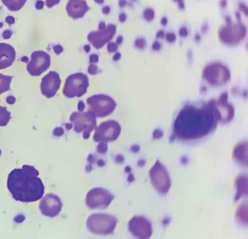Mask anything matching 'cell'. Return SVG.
Listing matches in <instances>:
<instances>
[{"mask_svg": "<svg viewBox=\"0 0 248 239\" xmlns=\"http://www.w3.org/2000/svg\"><path fill=\"white\" fill-rule=\"evenodd\" d=\"M220 120V114L215 104L210 103L202 108L186 105L175 120L174 133L181 140L202 138L214 130Z\"/></svg>", "mask_w": 248, "mask_h": 239, "instance_id": "1", "label": "cell"}, {"mask_svg": "<svg viewBox=\"0 0 248 239\" xmlns=\"http://www.w3.org/2000/svg\"><path fill=\"white\" fill-rule=\"evenodd\" d=\"M39 171L33 166L24 165L15 169L8 175L7 186L16 201L35 202L43 198L45 186L38 177Z\"/></svg>", "mask_w": 248, "mask_h": 239, "instance_id": "2", "label": "cell"}, {"mask_svg": "<svg viewBox=\"0 0 248 239\" xmlns=\"http://www.w3.org/2000/svg\"><path fill=\"white\" fill-rule=\"evenodd\" d=\"M247 28L242 23L232 22L229 18H226V24L218 30V38L225 45L235 46L245 40Z\"/></svg>", "mask_w": 248, "mask_h": 239, "instance_id": "3", "label": "cell"}, {"mask_svg": "<svg viewBox=\"0 0 248 239\" xmlns=\"http://www.w3.org/2000/svg\"><path fill=\"white\" fill-rule=\"evenodd\" d=\"M89 87L88 76L82 73L74 74L66 79L63 93L66 98H79L85 95Z\"/></svg>", "mask_w": 248, "mask_h": 239, "instance_id": "4", "label": "cell"}, {"mask_svg": "<svg viewBox=\"0 0 248 239\" xmlns=\"http://www.w3.org/2000/svg\"><path fill=\"white\" fill-rule=\"evenodd\" d=\"M116 220L106 214H91L87 220L88 230L93 234L108 235L115 228Z\"/></svg>", "mask_w": 248, "mask_h": 239, "instance_id": "5", "label": "cell"}, {"mask_svg": "<svg viewBox=\"0 0 248 239\" xmlns=\"http://www.w3.org/2000/svg\"><path fill=\"white\" fill-rule=\"evenodd\" d=\"M90 112L95 117H105L115 109L116 103L112 98L105 95H96L87 100Z\"/></svg>", "mask_w": 248, "mask_h": 239, "instance_id": "6", "label": "cell"}, {"mask_svg": "<svg viewBox=\"0 0 248 239\" xmlns=\"http://www.w3.org/2000/svg\"><path fill=\"white\" fill-rule=\"evenodd\" d=\"M70 121L73 124L74 131L83 133L85 139L89 138L91 132L96 127V119L90 111L74 112L71 115Z\"/></svg>", "mask_w": 248, "mask_h": 239, "instance_id": "7", "label": "cell"}, {"mask_svg": "<svg viewBox=\"0 0 248 239\" xmlns=\"http://www.w3.org/2000/svg\"><path fill=\"white\" fill-rule=\"evenodd\" d=\"M203 76L212 85H220L230 79V72L220 63H212L204 68Z\"/></svg>", "mask_w": 248, "mask_h": 239, "instance_id": "8", "label": "cell"}, {"mask_svg": "<svg viewBox=\"0 0 248 239\" xmlns=\"http://www.w3.org/2000/svg\"><path fill=\"white\" fill-rule=\"evenodd\" d=\"M121 127L117 121L109 120L101 123L93 136V140L98 143H107L115 140L120 135Z\"/></svg>", "mask_w": 248, "mask_h": 239, "instance_id": "9", "label": "cell"}, {"mask_svg": "<svg viewBox=\"0 0 248 239\" xmlns=\"http://www.w3.org/2000/svg\"><path fill=\"white\" fill-rule=\"evenodd\" d=\"M113 195L104 188H95L88 193L85 198L87 207L91 209H106L113 199Z\"/></svg>", "mask_w": 248, "mask_h": 239, "instance_id": "10", "label": "cell"}, {"mask_svg": "<svg viewBox=\"0 0 248 239\" xmlns=\"http://www.w3.org/2000/svg\"><path fill=\"white\" fill-rule=\"evenodd\" d=\"M50 66V56L44 51H35L31 54V61L27 65V71L33 76H40Z\"/></svg>", "mask_w": 248, "mask_h": 239, "instance_id": "11", "label": "cell"}, {"mask_svg": "<svg viewBox=\"0 0 248 239\" xmlns=\"http://www.w3.org/2000/svg\"><path fill=\"white\" fill-rule=\"evenodd\" d=\"M151 179L155 188L161 194H166L170 187V179L166 169L159 162L154 165L150 171Z\"/></svg>", "mask_w": 248, "mask_h": 239, "instance_id": "12", "label": "cell"}, {"mask_svg": "<svg viewBox=\"0 0 248 239\" xmlns=\"http://www.w3.org/2000/svg\"><path fill=\"white\" fill-rule=\"evenodd\" d=\"M62 207L63 204L60 197L56 194H48L42 198L39 208L46 217H55L60 214Z\"/></svg>", "mask_w": 248, "mask_h": 239, "instance_id": "13", "label": "cell"}, {"mask_svg": "<svg viewBox=\"0 0 248 239\" xmlns=\"http://www.w3.org/2000/svg\"><path fill=\"white\" fill-rule=\"evenodd\" d=\"M116 32L117 27L114 24H108L105 30L90 33L88 40L95 48L100 49L112 40Z\"/></svg>", "mask_w": 248, "mask_h": 239, "instance_id": "14", "label": "cell"}, {"mask_svg": "<svg viewBox=\"0 0 248 239\" xmlns=\"http://www.w3.org/2000/svg\"><path fill=\"white\" fill-rule=\"evenodd\" d=\"M62 79L56 72H50L42 79L40 89L43 95L47 98L54 97L61 87Z\"/></svg>", "mask_w": 248, "mask_h": 239, "instance_id": "15", "label": "cell"}, {"mask_svg": "<svg viewBox=\"0 0 248 239\" xmlns=\"http://www.w3.org/2000/svg\"><path fill=\"white\" fill-rule=\"evenodd\" d=\"M89 10L85 0H69L66 5V11L69 17L73 19L82 18Z\"/></svg>", "mask_w": 248, "mask_h": 239, "instance_id": "16", "label": "cell"}, {"mask_svg": "<svg viewBox=\"0 0 248 239\" xmlns=\"http://www.w3.org/2000/svg\"><path fill=\"white\" fill-rule=\"evenodd\" d=\"M15 49L6 43H0V70L12 66L15 61Z\"/></svg>", "mask_w": 248, "mask_h": 239, "instance_id": "17", "label": "cell"}, {"mask_svg": "<svg viewBox=\"0 0 248 239\" xmlns=\"http://www.w3.org/2000/svg\"><path fill=\"white\" fill-rule=\"evenodd\" d=\"M247 143H240L236 146V149H234L233 151V158L235 160L237 161L238 162L241 163L247 164L248 162V153H247Z\"/></svg>", "mask_w": 248, "mask_h": 239, "instance_id": "18", "label": "cell"}, {"mask_svg": "<svg viewBox=\"0 0 248 239\" xmlns=\"http://www.w3.org/2000/svg\"><path fill=\"white\" fill-rule=\"evenodd\" d=\"M2 2L9 11H18L24 6L27 0H2Z\"/></svg>", "mask_w": 248, "mask_h": 239, "instance_id": "19", "label": "cell"}, {"mask_svg": "<svg viewBox=\"0 0 248 239\" xmlns=\"http://www.w3.org/2000/svg\"><path fill=\"white\" fill-rule=\"evenodd\" d=\"M12 79V76H5L0 74V95L10 90Z\"/></svg>", "mask_w": 248, "mask_h": 239, "instance_id": "20", "label": "cell"}, {"mask_svg": "<svg viewBox=\"0 0 248 239\" xmlns=\"http://www.w3.org/2000/svg\"><path fill=\"white\" fill-rule=\"evenodd\" d=\"M11 119V114L5 107L0 106V127H5Z\"/></svg>", "mask_w": 248, "mask_h": 239, "instance_id": "21", "label": "cell"}, {"mask_svg": "<svg viewBox=\"0 0 248 239\" xmlns=\"http://www.w3.org/2000/svg\"><path fill=\"white\" fill-rule=\"evenodd\" d=\"M143 17L148 22L153 21L155 18V12L152 8H148L143 11Z\"/></svg>", "mask_w": 248, "mask_h": 239, "instance_id": "22", "label": "cell"}, {"mask_svg": "<svg viewBox=\"0 0 248 239\" xmlns=\"http://www.w3.org/2000/svg\"><path fill=\"white\" fill-rule=\"evenodd\" d=\"M135 46L136 48L140 49V50H143L146 48V41L144 38H138L137 40L135 41Z\"/></svg>", "mask_w": 248, "mask_h": 239, "instance_id": "23", "label": "cell"}, {"mask_svg": "<svg viewBox=\"0 0 248 239\" xmlns=\"http://www.w3.org/2000/svg\"><path fill=\"white\" fill-rule=\"evenodd\" d=\"M107 149H108L107 143H100L97 148V150L100 153H105L107 151Z\"/></svg>", "mask_w": 248, "mask_h": 239, "instance_id": "24", "label": "cell"}, {"mask_svg": "<svg viewBox=\"0 0 248 239\" xmlns=\"http://www.w3.org/2000/svg\"><path fill=\"white\" fill-rule=\"evenodd\" d=\"M107 50L109 53H116L118 50V45L115 43H108L107 45Z\"/></svg>", "mask_w": 248, "mask_h": 239, "instance_id": "25", "label": "cell"}, {"mask_svg": "<svg viewBox=\"0 0 248 239\" xmlns=\"http://www.w3.org/2000/svg\"><path fill=\"white\" fill-rule=\"evenodd\" d=\"M165 39L169 43H172L176 40V36L174 33L169 32L165 34Z\"/></svg>", "mask_w": 248, "mask_h": 239, "instance_id": "26", "label": "cell"}, {"mask_svg": "<svg viewBox=\"0 0 248 239\" xmlns=\"http://www.w3.org/2000/svg\"><path fill=\"white\" fill-rule=\"evenodd\" d=\"M60 2L61 0H46V5L47 8H51L55 5H58Z\"/></svg>", "mask_w": 248, "mask_h": 239, "instance_id": "27", "label": "cell"}, {"mask_svg": "<svg viewBox=\"0 0 248 239\" xmlns=\"http://www.w3.org/2000/svg\"><path fill=\"white\" fill-rule=\"evenodd\" d=\"M178 34H179L180 37H186L188 34V30L186 27H181L178 31Z\"/></svg>", "mask_w": 248, "mask_h": 239, "instance_id": "28", "label": "cell"}, {"mask_svg": "<svg viewBox=\"0 0 248 239\" xmlns=\"http://www.w3.org/2000/svg\"><path fill=\"white\" fill-rule=\"evenodd\" d=\"M97 71H98V67L95 66V65H91L89 68H88V72H89L91 75H95V74L97 73Z\"/></svg>", "mask_w": 248, "mask_h": 239, "instance_id": "29", "label": "cell"}, {"mask_svg": "<svg viewBox=\"0 0 248 239\" xmlns=\"http://www.w3.org/2000/svg\"><path fill=\"white\" fill-rule=\"evenodd\" d=\"M12 34L13 32L11 30H5V31H4V32L2 33V37H3V38L5 39V40H8V39L11 38Z\"/></svg>", "mask_w": 248, "mask_h": 239, "instance_id": "30", "label": "cell"}, {"mask_svg": "<svg viewBox=\"0 0 248 239\" xmlns=\"http://www.w3.org/2000/svg\"><path fill=\"white\" fill-rule=\"evenodd\" d=\"M98 61V56L96 54H93L90 56V62L92 63H96Z\"/></svg>", "mask_w": 248, "mask_h": 239, "instance_id": "31", "label": "cell"}, {"mask_svg": "<svg viewBox=\"0 0 248 239\" xmlns=\"http://www.w3.org/2000/svg\"><path fill=\"white\" fill-rule=\"evenodd\" d=\"M162 134H163V133H162L160 130H156L154 132L153 137L156 139L160 138V137H162Z\"/></svg>", "mask_w": 248, "mask_h": 239, "instance_id": "32", "label": "cell"}, {"mask_svg": "<svg viewBox=\"0 0 248 239\" xmlns=\"http://www.w3.org/2000/svg\"><path fill=\"white\" fill-rule=\"evenodd\" d=\"M45 3L43 1H41V0H38L37 2H36L35 8L37 10H42L43 8H44Z\"/></svg>", "mask_w": 248, "mask_h": 239, "instance_id": "33", "label": "cell"}, {"mask_svg": "<svg viewBox=\"0 0 248 239\" xmlns=\"http://www.w3.org/2000/svg\"><path fill=\"white\" fill-rule=\"evenodd\" d=\"M161 47H162V46H161L160 43L158 41L155 42L153 45H152V49L155 50V51H158V50H160Z\"/></svg>", "mask_w": 248, "mask_h": 239, "instance_id": "34", "label": "cell"}, {"mask_svg": "<svg viewBox=\"0 0 248 239\" xmlns=\"http://www.w3.org/2000/svg\"><path fill=\"white\" fill-rule=\"evenodd\" d=\"M174 2L178 4V8L181 10H184L185 8V4H184V0H173Z\"/></svg>", "mask_w": 248, "mask_h": 239, "instance_id": "35", "label": "cell"}, {"mask_svg": "<svg viewBox=\"0 0 248 239\" xmlns=\"http://www.w3.org/2000/svg\"><path fill=\"white\" fill-rule=\"evenodd\" d=\"M126 20H127V15H126L125 14L123 13V14H120V15H119V21H120V22H125Z\"/></svg>", "mask_w": 248, "mask_h": 239, "instance_id": "36", "label": "cell"}, {"mask_svg": "<svg viewBox=\"0 0 248 239\" xmlns=\"http://www.w3.org/2000/svg\"><path fill=\"white\" fill-rule=\"evenodd\" d=\"M5 21H6L9 25H12V24H14V23H15V18H14V17L10 15V16L7 17Z\"/></svg>", "mask_w": 248, "mask_h": 239, "instance_id": "37", "label": "cell"}, {"mask_svg": "<svg viewBox=\"0 0 248 239\" xmlns=\"http://www.w3.org/2000/svg\"><path fill=\"white\" fill-rule=\"evenodd\" d=\"M53 49H54L55 53H56V54H60L61 53L63 52V47L60 45H56L53 47Z\"/></svg>", "mask_w": 248, "mask_h": 239, "instance_id": "38", "label": "cell"}, {"mask_svg": "<svg viewBox=\"0 0 248 239\" xmlns=\"http://www.w3.org/2000/svg\"><path fill=\"white\" fill-rule=\"evenodd\" d=\"M165 33L162 30H159L157 33H156V38L157 39H163L165 38Z\"/></svg>", "mask_w": 248, "mask_h": 239, "instance_id": "39", "label": "cell"}, {"mask_svg": "<svg viewBox=\"0 0 248 239\" xmlns=\"http://www.w3.org/2000/svg\"><path fill=\"white\" fill-rule=\"evenodd\" d=\"M103 14H105V15H108V14H110L111 12V8H110L109 6H105L102 9Z\"/></svg>", "mask_w": 248, "mask_h": 239, "instance_id": "40", "label": "cell"}, {"mask_svg": "<svg viewBox=\"0 0 248 239\" xmlns=\"http://www.w3.org/2000/svg\"><path fill=\"white\" fill-rule=\"evenodd\" d=\"M107 25L104 22H101L98 25V30H104L107 28Z\"/></svg>", "mask_w": 248, "mask_h": 239, "instance_id": "41", "label": "cell"}, {"mask_svg": "<svg viewBox=\"0 0 248 239\" xmlns=\"http://www.w3.org/2000/svg\"><path fill=\"white\" fill-rule=\"evenodd\" d=\"M123 37H122V36H119L118 37H117V40H116V44L117 45H121L122 43H123Z\"/></svg>", "mask_w": 248, "mask_h": 239, "instance_id": "42", "label": "cell"}, {"mask_svg": "<svg viewBox=\"0 0 248 239\" xmlns=\"http://www.w3.org/2000/svg\"><path fill=\"white\" fill-rule=\"evenodd\" d=\"M78 108H79V112H82L84 108H85V105H84L83 102H82V101L79 102V105H78Z\"/></svg>", "mask_w": 248, "mask_h": 239, "instance_id": "43", "label": "cell"}, {"mask_svg": "<svg viewBox=\"0 0 248 239\" xmlns=\"http://www.w3.org/2000/svg\"><path fill=\"white\" fill-rule=\"evenodd\" d=\"M120 58H121V54H120V53H116L115 54H114V57H113V60L117 61V60H120Z\"/></svg>", "mask_w": 248, "mask_h": 239, "instance_id": "44", "label": "cell"}, {"mask_svg": "<svg viewBox=\"0 0 248 239\" xmlns=\"http://www.w3.org/2000/svg\"><path fill=\"white\" fill-rule=\"evenodd\" d=\"M7 101H8V103L9 104H14V103H15L16 99L14 97L10 96L8 97V99H7Z\"/></svg>", "mask_w": 248, "mask_h": 239, "instance_id": "45", "label": "cell"}, {"mask_svg": "<svg viewBox=\"0 0 248 239\" xmlns=\"http://www.w3.org/2000/svg\"><path fill=\"white\" fill-rule=\"evenodd\" d=\"M119 5L121 8H124L126 5H127V1L126 0H120V2H119Z\"/></svg>", "mask_w": 248, "mask_h": 239, "instance_id": "46", "label": "cell"}, {"mask_svg": "<svg viewBox=\"0 0 248 239\" xmlns=\"http://www.w3.org/2000/svg\"><path fill=\"white\" fill-rule=\"evenodd\" d=\"M161 24H162V26H166L168 24V18L166 17H163V18L161 19Z\"/></svg>", "mask_w": 248, "mask_h": 239, "instance_id": "47", "label": "cell"}, {"mask_svg": "<svg viewBox=\"0 0 248 239\" xmlns=\"http://www.w3.org/2000/svg\"><path fill=\"white\" fill-rule=\"evenodd\" d=\"M116 160L118 162H124V157H123L122 155H119V156H117V158H116Z\"/></svg>", "mask_w": 248, "mask_h": 239, "instance_id": "48", "label": "cell"}, {"mask_svg": "<svg viewBox=\"0 0 248 239\" xmlns=\"http://www.w3.org/2000/svg\"><path fill=\"white\" fill-rule=\"evenodd\" d=\"M131 150L134 152V153H137V152L139 151V146H133V147L131 148Z\"/></svg>", "mask_w": 248, "mask_h": 239, "instance_id": "49", "label": "cell"}, {"mask_svg": "<svg viewBox=\"0 0 248 239\" xmlns=\"http://www.w3.org/2000/svg\"><path fill=\"white\" fill-rule=\"evenodd\" d=\"M84 49H85V52H86V53H88V52H90V50H91V46L85 45V47H84Z\"/></svg>", "mask_w": 248, "mask_h": 239, "instance_id": "50", "label": "cell"}, {"mask_svg": "<svg viewBox=\"0 0 248 239\" xmlns=\"http://www.w3.org/2000/svg\"><path fill=\"white\" fill-rule=\"evenodd\" d=\"M96 3L100 4V5H101V4L104 3V0H94Z\"/></svg>", "mask_w": 248, "mask_h": 239, "instance_id": "51", "label": "cell"}, {"mask_svg": "<svg viewBox=\"0 0 248 239\" xmlns=\"http://www.w3.org/2000/svg\"><path fill=\"white\" fill-rule=\"evenodd\" d=\"M2 27H3V25H2V23H0V29L2 28Z\"/></svg>", "mask_w": 248, "mask_h": 239, "instance_id": "52", "label": "cell"}, {"mask_svg": "<svg viewBox=\"0 0 248 239\" xmlns=\"http://www.w3.org/2000/svg\"><path fill=\"white\" fill-rule=\"evenodd\" d=\"M1 154H2V151H1V149H0V156H1Z\"/></svg>", "mask_w": 248, "mask_h": 239, "instance_id": "53", "label": "cell"}]
</instances>
